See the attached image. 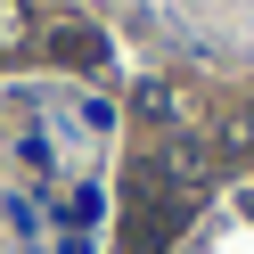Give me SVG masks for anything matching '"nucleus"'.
<instances>
[{
  "label": "nucleus",
  "instance_id": "nucleus-1",
  "mask_svg": "<svg viewBox=\"0 0 254 254\" xmlns=\"http://www.w3.org/2000/svg\"><path fill=\"white\" fill-rule=\"evenodd\" d=\"M156 172H164L172 197H205V189H213V148H205V139H172V148L156 156Z\"/></svg>",
  "mask_w": 254,
  "mask_h": 254
},
{
  "label": "nucleus",
  "instance_id": "nucleus-2",
  "mask_svg": "<svg viewBox=\"0 0 254 254\" xmlns=\"http://www.w3.org/2000/svg\"><path fill=\"white\" fill-rule=\"evenodd\" d=\"M50 58H58V66H99L107 41H99V33H82V25H66V33L50 41Z\"/></svg>",
  "mask_w": 254,
  "mask_h": 254
},
{
  "label": "nucleus",
  "instance_id": "nucleus-3",
  "mask_svg": "<svg viewBox=\"0 0 254 254\" xmlns=\"http://www.w3.org/2000/svg\"><path fill=\"white\" fill-rule=\"evenodd\" d=\"M25 41H33V25H25V0H0V58H17Z\"/></svg>",
  "mask_w": 254,
  "mask_h": 254
},
{
  "label": "nucleus",
  "instance_id": "nucleus-4",
  "mask_svg": "<svg viewBox=\"0 0 254 254\" xmlns=\"http://www.w3.org/2000/svg\"><path fill=\"white\" fill-rule=\"evenodd\" d=\"M131 115H139V123H172V90H164V82H139V90H131Z\"/></svg>",
  "mask_w": 254,
  "mask_h": 254
}]
</instances>
